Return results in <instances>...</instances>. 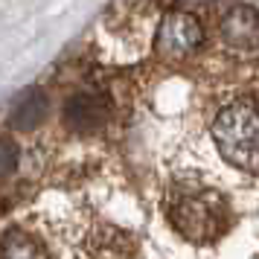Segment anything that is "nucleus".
I'll return each instance as SVG.
<instances>
[{"mask_svg": "<svg viewBox=\"0 0 259 259\" xmlns=\"http://www.w3.org/2000/svg\"><path fill=\"white\" fill-rule=\"evenodd\" d=\"M204 41V26L195 15L175 9L169 12L157 26V38H154V50L163 59H184L192 50L201 47Z\"/></svg>", "mask_w": 259, "mask_h": 259, "instance_id": "3", "label": "nucleus"}, {"mask_svg": "<svg viewBox=\"0 0 259 259\" xmlns=\"http://www.w3.org/2000/svg\"><path fill=\"white\" fill-rule=\"evenodd\" d=\"M44 117H47V96L38 88H29L12 105V119L9 122H12L15 131H32L44 122Z\"/></svg>", "mask_w": 259, "mask_h": 259, "instance_id": "6", "label": "nucleus"}, {"mask_svg": "<svg viewBox=\"0 0 259 259\" xmlns=\"http://www.w3.org/2000/svg\"><path fill=\"white\" fill-rule=\"evenodd\" d=\"M0 259H47V250L35 236L12 227L0 242Z\"/></svg>", "mask_w": 259, "mask_h": 259, "instance_id": "7", "label": "nucleus"}, {"mask_svg": "<svg viewBox=\"0 0 259 259\" xmlns=\"http://www.w3.org/2000/svg\"><path fill=\"white\" fill-rule=\"evenodd\" d=\"M169 222L178 233L189 239V242H212L227 230V201L222 192L215 189H189V187H178L169 195Z\"/></svg>", "mask_w": 259, "mask_h": 259, "instance_id": "2", "label": "nucleus"}, {"mask_svg": "<svg viewBox=\"0 0 259 259\" xmlns=\"http://www.w3.org/2000/svg\"><path fill=\"white\" fill-rule=\"evenodd\" d=\"M18 157H21V152L12 140H0V181L18 169Z\"/></svg>", "mask_w": 259, "mask_h": 259, "instance_id": "8", "label": "nucleus"}, {"mask_svg": "<svg viewBox=\"0 0 259 259\" xmlns=\"http://www.w3.org/2000/svg\"><path fill=\"white\" fill-rule=\"evenodd\" d=\"M111 117V99L99 91H79L64 102V125L76 134L102 128Z\"/></svg>", "mask_w": 259, "mask_h": 259, "instance_id": "4", "label": "nucleus"}, {"mask_svg": "<svg viewBox=\"0 0 259 259\" xmlns=\"http://www.w3.org/2000/svg\"><path fill=\"white\" fill-rule=\"evenodd\" d=\"M212 140L222 157L242 172H259V99L245 96L219 111Z\"/></svg>", "mask_w": 259, "mask_h": 259, "instance_id": "1", "label": "nucleus"}, {"mask_svg": "<svg viewBox=\"0 0 259 259\" xmlns=\"http://www.w3.org/2000/svg\"><path fill=\"white\" fill-rule=\"evenodd\" d=\"M222 38L236 53H259V12L253 6H233L222 21Z\"/></svg>", "mask_w": 259, "mask_h": 259, "instance_id": "5", "label": "nucleus"}]
</instances>
